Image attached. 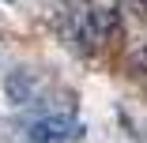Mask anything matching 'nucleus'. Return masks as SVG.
Returning <instances> with one entry per match:
<instances>
[{"label": "nucleus", "instance_id": "obj_1", "mask_svg": "<svg viewBox=\"0 0 147 143\" xmlns=\"http://www.w3.org/2000/svg\"><path fill=\"white\" fill-rule=\"evenodd\" d=\"M79 132L83 128L72 113H38V117L19 124L23 143H72Z\"/></svg>", "mask_w": 147, "mask_h": 143}, {"label": "nucleus", "instance_id": "obj_2", "mask_svg": "<svg viewBox=\"0 0 147 143\" xmlns=\"http://www.w3.org/2000/svg\"><path fill=\"white\" fill-rule=\"evenodd\" d=\"M42 94H45V75H42L38 68H11V72L4 75V98H8L15 109L42 102Z\"/></svg>", "mask_w": 147, "mask_h": 143}, {"label": "nucleus", "instance_id": "obj_3", "mask_svg": "<svg viewBox=\"0 0 147 143\" xmlns=\"http://www.w3.org/2000/svg\"><path fill=\"white\" fill-rule=\"evenodd\" d=\"M128 4L136 8V15H143V19H147V0H128Z\"/></svg>", "mask_w": 147, "mask_h": 143}, {"label": "nucleus", "instance_id": "obj_4", "mask_svg": "<svg viewBox=\"0 0 147 143\" xmlns=\"http://www.w3.org/2000/svg\"><path fill=\"white\" fill-rule=\"evenodd\" d=\"M8 4H11V0H8Z\"/></svg>", "mask_w": 147, "mask_h": 143}]
</instances>
